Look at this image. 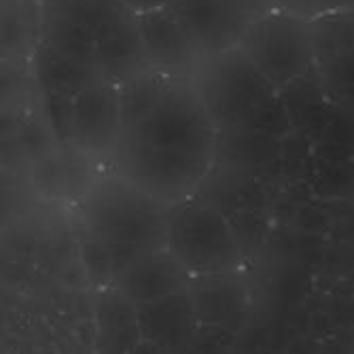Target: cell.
I'll return each mask as SVG.
<instances>
[{"instance_id": "obj_20", "label": "cell", "mask_w": 354, "mask_h": 354, "mask_svg": "<svg viewBox=\"0 0 354 354\" xmlns=\"http://www.w3.org/2000/svg\"><path fill=\"white\" fill-rule=\"evenodd\" d=\"M71 162H64L55 153L37 159L32 168V185L43 198L53 200L64 193L75 191V172H71Z\"/></svg>"}, {"instance_id": "obj_23", "label": "cell", "mask_w": 354, "mask_h": 354, "mask_svg": "<svg viewBox=\"0 0 354 354\" xmlns=\"http://www.w3.org/2000/svg\"><path fill=\"white\" fill-rule=\"evenodd\" d=\"M274 9L295 13L312 21L325 15L354 9V3L352 0H274Z\"/></svg>"}, {"instance_id": "obj_22", "label": "cell", "mask_w": 354, "mask_h": 354, "mask_svg": "<svg viewBox=\"0 0 354 354\" xmlns=\"http://www.w3.org/2000/svg\"><path fill=\"white\" fill-rule=\"evenodd\" d=\"M45 111L51 121V130L55 140L62 145H71V123H73V95L57 93V91H43Z\"/></svg>"}, {"instance_id": "obj_11", "label": "cell", "mask_w": 354, "mask_h": 354, "mask_svg": "<svg viewBox=\"0 0 354 354\" xmlns=\"http://www.w3.org/2000/svg\"><path fill=\"white\" fill-rule=\"evenodd\" d=\"M138 28L149 64L157 73L180 77L200 57L170 5L138 13Z\"/></svg>"}, {"instance_id": "obj_7", "label": "cell", "mask_w": 354, "mask_h": 354, "mask_svg": "<svg viewBox=\"0 0 354 354\" xmlns=\"http://www.w3.org/2000/svg\"><path fill=\"white\" fill-rule=\"evenodd\" d=\"M121 136L123 119L119 85L104 81L75 95L68 147L85 159L104 162L117 155Z\"/></svg>"}, {"instance_id": "obj_29", "label": "cell", "mask_w": 354, "mask_h": 354, "mask_svg": "<svg viewBox=\"0 0 354 354\" xmlns=\"http://www.w3.org/2000/svg\"><path fill=\"white\" fill-rule=\"evenodd\" d=\"M352 3H354V0H352Z\"/></svg>"}, {"instance_id": "obj_27", "label": "cell", "mask_w": 354, "mask_h": 354, "mask_svg": "<svg viewBox=\"0 0 354 354\" xmlns=\"http://www.w3.org/2000/svg\"><path fill=\"white\" fill-rule=\"evenodd\" d=\"M17 3H32V5H39L43 0H17Z\"/></svg>"}, {"instance_id": "obj_28", "label": "cell", "mask_w": 354, "mask_h": 354, "mask_svg": "<svg viewBox=\"0 0 354 354\" xmlns=\"http://www.w3.org/2000/svg\"><path fill=\"white\" fill-rule=\"evenodd\" d=\"M176 3H183V0H170V5H176Z\"/></svg>"}, {"instance_id": "obj_2", "label": "cell", "mask_w": 354, "mask_h": 354, "mask_svg": "<svg viewBox=\"0 0 354 354\" xmlns=\"http://www.w3.org/2000/svg\"><path fill=\"white\" fill-rule=\"evenodd\" d=\"M168 250L191 276L234 272L244 261L227 214L193 196L168 206Z\"/></svg>"}, {"instance_id": "obj_9", "label": "cell", "mask_w": 354, "mask_h": 354, "mask_svg": "<svg viewBox=\"0 0 354 354\" xmlns=\"http://www.w3.org/2000/svg\"><path fill=\"white\" fill-rule=\"evenodd\" d=\"M187 291L198 314L200 327L212 333L236 335L250 308V293L238 270L191 276Z\"/></svg>"}, {"instance_id": "obj_4", "label": "cell", "mask_w": 354, "mask_h": 354, "mask_svg": "<svg viewBox=\"0 0 354 354\" xmlns=\"http://www.w3.org/2000/svg\"><path fill=\"white\" fill-rule=\"evenodd\" d=\"M240 47L278 89L308 75L318 62L312 21L280 9L252 19Z\"/></svg>"}, {"instance_id": "obj_1", "label": "cell", "mask_w": 354, "mask_h": 354, "mask_svg": "<svg viewBox=\"0 0 354 354\" xmlns=\"http://www.w3.org/2000/svg\"><path fill=\"white\" fill-rule=\"evenodd\" d=\"M83 230L111 248L119 276L138 257L168 248V206L121 174L102 178L85 193Z\"/></svg>"}, {"instance_id": "obj_21", "label": "cell", "mask_w": 354, "mask_h": 354, "mask_svg": "<svg viewBox=\"0 0 354 354\" xmlns=\"http://www.w3.org/2000/svg\"><path fill=\"white\" fill-rule=\"evenodd\" d=\"M227 218L232 223V230L238 238V244L244 257L259 250V246L266 242L270 234L266 212L259 208H238L232 214H227Z\"/></svg>"}, {"instance_id": "obj_6", "label": "cell", "mask_w": 354, "mask_h": 354, "mask_svg": "<svg viewBox=\"0 0 354 354\" xmlns=\"http://www.w3.org/2000/svg\"><path fill=\"white\" fill-rule=\"evenodd\" d=\"M115 157L117 172L164 206L191 198L214 164L202 157L140 145L130 138H121Z\"/></svg>"}, {"instance_id": "obj_15", "label": "cell", "mask_w": 354, "mask_h": 354, "mask_svg": "<svg viewBox=\"0 0 354 354\" xmlns=\"http://www.w3.org/2000/svg\"><path fill=\"white\" fill-rule=\"evenodd\" d=\"M39 43L64 59L98 68V55H95L98 35L79 21L62 15L41 13Z\"/></svg>"}, {"instance_id": "obj_18", "label": "cell", "mask_w": 354, "mask_h": 354, "mask_svg": "<svg viewBox=\"0 0 354 354\" xmlns=\"http://www.w3.org/2000/svg\"><path fill=\"white\" fill-rule=\"evenodd\" d=\"M123 9H127L123 0H43L41 3V13L68 17L93 30L95 35Z\"/></svg>"}, {"instance_id": "obj_19", "label": "cell", "mask_w": 354, "mask_h": 354, "mask_svg": "<svg viewBox=\"0 0 354 354\" xmlns=\"http://www.w3.org/2000/svg\"><path fill=\"white\" fill-rule=\"evenodd\" d=\"M77 246H79V254H81L83 268L87 272L89 286L104 288V286L115 284L117 270H115V259H113L111 248L102 240H98L95 236H91L89 232H85V230H83Z\"/></svg>"}, {"instance_id": "obj_8", "label": "cell", "mask_w": 354, "mask_h": 354, "mask_svg": "<svg viewBox=\"0 0 354 354\" xmlns=\"http://www.w3.org/2000/svg\"><path fill=\"white\" fill-rule=\"evenodd\" d=\"M170 7L204 59L238 47L254 19L225 0H183Z\"/></svg>"}, {"instance_id": "obj_26", "label": "cell", "mask_w": 354, "mask_h": 354, "mask_svg": "<svg viewBox=\"0 0 354 354\" xmlns=\"http://www.w3.org/2000/svg\"><path fill=\"white\" fill-rule=\"evenodd\" d=\"M125 7H130L136 13H145V11H153L159 7H168L170 0H123Z\"/></svg>"}, {"instance_id": "obj_5", "label": "cell", "mask_w": 354, "mask_h": 354, "mask_svg": "<svg viewBox=\"0 0 354 354\" xmlns=\"http://www.w3.org/2000/svg\"><path fill=\"white\" fill-rule=\"evenodd\" d=\"M121 138L214 162L218 130L196 87L172 83L153 113Z\"/></svg>"}, {"instance_id": "obj_17", "label": "cell", "mask_w": 354, "mask_h": 354, "mask_svg": "<svg viewBox=\"0 0 354 354\" xmlns=\"http://www.w3.org/2000/svg\"><path fill=\"white\" fill-rule=\"evenodd\" d=\"M172 83H174L172 77L151 68V71L119 85L123 134L134 130L145 117H149L153 113V109L162 102V98L168 93Z\"/></svg>"}, {"instance_id": "obj_3", "label": "cell", "mask_w": 354, "mask_h": 354, "mask_svg": "<svg viewBox=\"0 0 354 354\" xmlns=\"http://www.w3.org/2000/svg\"><path fill=\"white\" fill-rule=\"evenodd\" d=\"M198 91L218 132L246 125L280 95L240 45L204 59Z\"/></svg>"}, {"instance_id": "obj_25", "label": "cell", "mask_w": 354, "mask_h": 354, "mask_svg": "<svg viewBox=\"0 0 354 354\" xmlns=\"http://www.w3.org/2000/svg\"><path fill=\"white\" fill-rule=\"evenodd\" d=\"M225 3H230V5L238 7L240 11L248 13V15L254 17V19L274 9V0H225Z\"/></svg>"}, {"instance_id": "obj_12", "label": "cell", "mask_w": 354, "mask_h": 354, "mask_svg": "<svg viewBox=\"0 0 354 354\" xmlns=\"http://www.w3.org/2000/svg\"><path fill=\"white\" fill-rule=\"evenodd\" d=\"M142 346L153 350H178L191 346L200 331V320L193 310L187 288L172 295L138 304Z\"/></svg>"}, {"instance_id": "obj_24", "label": "cell", "mask_w": 354, "mask_h": 354, "mask_svg": "<svg viewBox=\"0 0 354 354\" xmlns=\"http://www.w3.org/2000/svg\"><path fill=\"white\" fill-rule=\"evenodd\" d=\"M53 136L47 127L37 121V119H24L17 127V142H19V149L30 155V157H35V159H41L51 151V142H53Z\"/></svg>"}, {"instance_id": "obj_16", "label": "cell", "mask_w": 354, "mask_h": 354, "mask_svg": "<svg viewBox=\"0 0 354 354\" xmlns=\"http://www.w3.org/2000/svg\"><path fill=\"white\" fill-rule=\"evenodd\" d=\"M35 71L43 91L66 93L73 95V98L83 89L106 81L100 68L64 59L53 51H49L47 47H43L41 43H37L35 47Z\"/></svg>"}, {"instance_id": "obj_10", "label": "cell", "mask_w": 354, "mask_h": 354, "mask_svg": "<svg viewBox=\"0 0 354 354\" xmlns=\"http://www.w3.org/2000/svg\"><path fill=\"white\" fill-rule=\"evenodd\" d=\"M95 55H98V68L102 77L115 85H121L151 71L136 11H132L130 7L123 9L98 32Z\"/></svg>"}, {"instance_id": "obj_14", "label": "cell", "mask_w": 354, "mask_h": 354, "mask_svg": "<svg viewBox=\"0 0 354 354\" xmlns=\"http://www.w3.org/2000/svg\"><path fill=\"white\" fill-rule=\"evenodd\" d=\"M95 350L100 352H134L142 348L138 308L119 286L100 288L93 304Z\"/></svg>"}, {"instance_id": "obj_13", "label": "cell", "mask_w": 354, "mask_h": 354, "mask_svg": "<svg viewBox=\"0 0 354 354\" xmlns=\"http://www.w3.org/2000/svg\"><path fill=\"white\" fill-rule=\"evenodd\" d=\"M191 274L178 263L168 248L151 250L127 266L115 280V286L136 306L172 295L189 286Z\"/></svg>"}]
</instances>
